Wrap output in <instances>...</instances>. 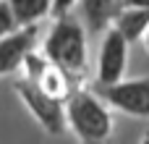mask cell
<instances>
[{
    "mask_svg": "<svg viewBox=\"0 0 149 144\" xmlns=\"http://www.w3.org/2000/svg\"><path fill=\"white\" fill-rule=\"evenodd\" d=\"M126 63H128V39L110 24L102 31L94 84H115V81H120L123 73H126Z\"/></svg>",
    "mask_w": 149,
    "mask_h": 144,
    "instance_id": "5b68a950",
    "label": "cell"
},
{
    "mask_svg": "<svg viewBox=\"0 0 149 144\" xmlns=\"http://www.w3.org/2000/svg\"><path fill=\"white\" fill-rule=\"evenodd\" d=\"M144 39H147V47H149V29H147V34H144Z\"/></svg>",
    "mask_w": 149,
    "mask_h": 144,
    "instance_id": "4fadbf2b",
    "label": "cell"
},
{
    "mask_svg": "<svg viewBox=\"0 0 149 144\" xmlns=\"http://www.w3.org/2000/svg\"><path fill=\"white\" fill-rule=\"evenodd\" d=\"M76 3H79V0H52V13H50V16H63V13L73 10Z\"/></svg>",
    "mask_w": 149,
    "mask_h": 144,
    "instance_id": "8fae6325",
    "label": "cell"
},
{
    "mask_svg": "<svg viewBox=\"0 0 149 144\" xmlns=\"http://www.w3.org/2000/svg\"><path fill=\"white\" fill-rule=\"evenodd\" d=\"M113 26H115V29L128 39V45H134V42L144 39V34H147V29H149V8L126 5V8L115 16Z\"/></svg>",
    "mask_w": 149,
    "mask_h": 144,
    "instance_id": "ba28073f",
    "label": "cell"
},
{
    "mask_svg": "<svg viewBox=\"0 0 149 144\" xmlns=\"http://www.w3.org/2000/svg\"><path fill=\"white\" fill-rule=\"evenodd\" d=\"M37 34H39L37 24H29V26H18L10 34L0 37V76L21 68L26 52L34 50L37 45Z\"/></svg>",
    "mask_w": 149,
    "mask_h": 144,
    "instance_id": "8992f818",
    "label": "cell"
},
{
    "mask_svg": "<svg viewBox=\"0 0 149 144\" xmlns=\"http://www.w3.org/2000/svg\"><path fill=\"white\" fill-rule=\"evenodd\" d=\"M123 5H136V8H149V0H123Z\"/></svg>",
    "mask_w": 149,
    "mask_h": 144,
    "instance_id": "7c38bea8",
    "label": "cell"
},
{
    "mask_svg": "<svg viewBox=\"0 0 149 144\" xmlns=\"http://www.w3.org/2000/svg\"><path fill=\"white\" fill-rule=\"evenodd\" d=\"M13 29H18V24L10 13V5H8V0H0V37L10 34Z\"/></svg>",
    "mask_w": 149,
    "mask_h": 144,
    "instance_id": "30bf717a",
    "label": "cell"
},
{
    "mask_svg": "<svg viewBox=\"0 0 149 144\" xmlns=\"http://www.w3.org/2000/svg\"><path fill=\"white\" fill-rule=\"evenodd\" d=\"M110 108H118L120 113L149 118V79H128L115 84H94L92 87Z\"/></svg>",
    "mask_w": 149,
    "mask_h": 144,
    "instance_id": "277c9868",
    "label": "cell"
},
{
    "mask_svg": "<svg viewBox=\"0 0 149 144\" xmlns=\"http://www.w3.org/2000/svg\"><path fill=\"white\" fill-rule=\"evenodd\" d=\"M79 18L89 34H102L126 8L123 0H79Z\"/></svg>",
    "mask_w": 149,
    "mask_h": 144,
    "instance_id": "52a82bcc",
    "label": "cell"
},
{
    "mask_svg": "<svg viewBox=\"0 0 149 144\" xmlns=\"http://www.w3.org/2000/svg\"><path fill=\"white\" fill-rule=\"evenodd\" d=\"M8 5L18 26L39 24L45 16L52 13V0H8Z\"/></svg>",
    "mask_w": 149,
    "mask_h": 144,
    "instance_id": "9c48e42d",
    "label": "cell"
},
{
    "mask_svg": "<svg viewBox=\"0 0 149 144\" xmlns=\"http://www.w3.org/2000/svg\"><path fill=\"white\" fill-rule=\"evenodd\" d=\"M52 26L42 42L45 55L71 79V84H76L79 79H84L86 73V63H89V50H86V26L81 24L79 16H73L71 10L63 16H52Z\"/></svg>",
    "mask_w": 149,
    "mask_h": 144,
    "instance_id": "6da1fadb",
    "label": "cell"
},
{
    "mask_svg": "<svg viewBox=\"0 0 149 144\" xmlns=\"http://www.w3.org/2000/svg\"><path fill=\"white\" fill-rule=\"evenodd\" d=\"M65 121L81 142H105L113 134V113L94 89L71 87L65 97Z\"/></svg>",
    "mask_w": 149,
    "mask_h": 144,
    "instance_id": "7a4b0ae2",
    "label": "cell"
},
{
    "mask_svg": "<svg viewBox=\"0 0 149 144\" xmlns=\"http://www.w3.org/2000/svg\"><path fill=\"white\" fill-rule=\"evenodd\" d=\"M13 89H16V94L21 97V102L31 110V115L39 121V126L47 134H52V136H63L65 134V129H68V121H65V100L47 94L42 87H37L29 79H18Z\"/></svg>",
    "mask_w": 149,
    "mask_h": 144,
    "instance_id": "3957f363",
    "label": "cell"
}]
</instances>
